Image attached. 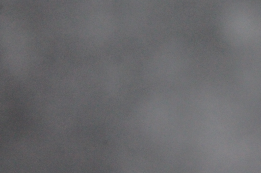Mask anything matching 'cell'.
Listing matches in <instances>:
<instances>
[{
  "label": "cell",
  "instance_id": "1",
  "mask_svg": "<svg viewBox=\"0 0 261 173\" xmlns=\"http://www.w3.org/2000/svg\"><path fill=\"white\" fill-rule=\"evenodd\" d=\"M253 18L249 13L243 11L232 13L226 23L228 38L237 43L244 42L252 38L258 30Z\"/></svg>",
  "mask_w": 261,
  "mask_h": 173
}]
</instances>
